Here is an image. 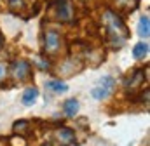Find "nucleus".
<instances>
[{
	"label": "nucleus",
	"mask_w": 150,
	"mask_h": 146,
	"mask_svg": "<svg viewBox=\"0 0 150 146\" xmlns=\"http://www.w3.org/2000/svg\"><path fill=\"white\" fill-rule=\"evenodd\" d=\"M9 143H11V146H26V141H25L23 136H18V138L14 136V138H11Z\"/></svg>",
	"instance_id": "4468645a"
},
{
	"label": "nucleus",
	"mask_w": 150,
	"mask_h": 146,
	"mask_svg": "<svg viewBox=\"0 0 150 146\" xmlns=\"http://www.w3.org/2000/svg\"><path fill=\"white\" fill-rule=\"evenodd\" d=\"M5 75H7V68H5L4 65H0V82L5 80Z\"/></svg>",
	"instance_id": "dca6fc26"
},
{
	"label": "nucleus",
	"mask_w": 150,
	"mask_h": 146,
	"mask_svg": "<svg viewBox=\"0 0 150 146\" xmlns=\"http://www.w3.org/2000/svg\"><path fill=\"white\" fill-rule=\"evenodd\" d=\"M138 35L142 38H149L150 35V21H149V16H143L138 23Z\"/></svg>",
	"instance_id": "9b49d317"
},
{
	"label": "nucleus",
	"mask_w": 150,
	"mask_h": 146,
	"mask_svg": "<svg viewBox=\"0 0 150 146\" xmlns=\"http://www.w3.org/2000/svg\"><path fill=\"white\" fill-rule=\"evenodd\" d=\"M12 129H14V132H16L18 136H23V138H25V136L28 134V131H30V122H28V120H18Z\"/></svg>",
	"instance_id": "f8f14e48"
},
{
	"label": "nucleus",
	"mask_w": 150,
	"mask_h": 146,
	"mask_svg": "<svg viewBox=\"0 0 150 146\" xmlns=\"http://www.w3.org/2000/svg\"><path fill=\"white\" fill-rule=\"evenodd\" d=\"M54 139L59 143L61 146H70L75 143V132L72 129H67V127H59L54 131Z\"/></svg>",
	"instance_id": "20e7f679"
},
{
	"label": "nucleus",
	"mask_w": 150,
	"mask_h": 146,
	"mask_svg": "<svg viewBox=\"0 0 150 146\" xmlns=\"http://www.w3.org/2000/svg\"><path fill=\"white\" fill-rule=\"evenodd\" d=\"M9 7L12 11H21L25 7V2L23 0H9Z\"/></svg>",
	"instance_id": "ddd939ff"
},
{
	"label": "nucleus",
	"mask_w": 150,
	"mask_h": 146,
	"mask_svg": "<svg viewBox=\"0 0 150 146\" xmlns=\"http://www.w3.org/2000/svg\"><path fill=\"white\" fill-rule=\"evenodd\" d=\"M105 23H107L108 36L112 38L115 49H119V47L126 42V38L129 36V30H127V26H126L124 21H122L119 16H115L113 12H107V14H105Z\"/></svg>",
	"instance_id": "f257e3e1"
},
{
	"label": "nucleus",
	"mask_w": 150,
	"mask_h": 146,
	"mask_svg": "<svg viewBox=\"0 0 150 146\" xmlns=\"http://www.w3.org/2000/svg\"><path fill=\"white\" fill-rule=\"evenodd\" d=\"M147 54H149V44L140 42V44H136V45L133 47V58H134V59H143Z\"/></svg>",
	"instance_id": "1a4fd4ad"
},
{
	"label": "nucleus",
	"mask_w": 150,
	"mask_h": 146,
	"mask_svg": "<svg viewBox=\"0 0 150 146\" xmlns=\"http://www.w3.org/2000/svg\"><path fill=\"white\" fill-rule=\"evenodd\" d=\"M142 82H143V70H136V72L129 77V80H127V84H126V85H127V91H129V92L138 91V89L142 87Z\"/></svg>",
	"instance_id": "423d86ee"
},
{
	"label": "nucleus",
	"mask_w": 150,
	"mask_h": 146,
	"mask_svg": "<svg viewBox=\"0 0 150 146\" xmlns=\"http://www.w3.org/2000/svg\"><path fill=\"white\" fill-rule=\"evenodd\" d=\"M35 65H37L40 70H49V63L44 58H35Z\"/></svg>",
	"instance_id": "2eb2a0df"
},
{
	"label": "nucleus",
	"mask_w": 150,
	"mask_h": 146,
	"mask_svg": "<svg viewBox=\"0 0 150 146\" xmlns=\"http://www.w3.org/2000/svg\"><path fill=\"white\" fill-rule=\"evenodd\" d=\"M56 18H58V21H70L72 19V5L68 4V0H58Z\"/></svg>",
	"instance_id": "39448f33"
},
{
	"label": "nucleus",
	"mask_w": 150,
	"mask_h": 146,
	"mask_svg": "<svg viewBox=\"0 0 150 146\" xmlns=\"http://www.w3.org/2000/svg\"><path fill=\"white\" fill-rule=\"evenodd\" d=\"M44 49L47 54H58L61 49V35L56 30H47L44 33Z\"/></svg>",
	"instance_id": "7ed1b4c3"
},
{
	"label": "nucleus",
	"mask_w": 150,
	"mask_h": 146,
	"mask_svg": "<svg viewBox=\"0 0 150 146\" xmlns=\"http://www.w3.org/2000/svg\"><path fill=\"white\" fill-rule=\"evenodd\" d=\"M44 146H51V145H44Z\"/></svg>",
	"instance_id": "a211bd4d"
},
{
	"label": "nucleus",
	"mask_w": 150,
	"mask_h": 146,
	"mask_svg": "<svg viewBox=\"0 0 150 146\" xmlns=\"http://www.w3.org/2000/svg\"><path fill=\"white\" fill-rule=\"evenodd\" d=\"M63 110H65V115H67L68 118H74L75 115L79 113V101H77V99H68V101L65 103Z\"/></svg>",
	"instance_id": "9d476101"
},
{
	"label": "nucleus",
	"mask_w": 150,
	"mask_h": 146,
	"mask_svg": "<svg viewBox=\"0 0 150 146\" xmlns=\"http://www.w3.org/2000/svg\"><path fill=\"white\" fill-rule=\"evenodd\" d=\"M11 75L18 82H25L32 77V65L25 59H18L11 65Z\"/></svg>",
	"instance_id": "f03ea898"
},
{
	"label": "nucleus",
	"mask_w": 150,
	"mask_h": 146,
	"mask_svg": "<svg viewBox=\"0 0 150 146\" xmlns=\"http://www.w3.org/2000/svg\"><path fill=\"white\" fill-rule=\"evenodd\" d=\"M2 44H4V38H2V33H0V49H2Z\"/></svg>",
	"instance_id": "f3484780"
},
{
	"label": "nucleus",
	"mask_w": 150,
	"mask_h": 146,
	"mask_svg": "<svg viewBox=\"0 0 150 146\" xmlns=\"http://www.w3.org/2000/svg\"><path fill=\"white\" fill-rule=\"evenodd\" d=\"M45 87L51 89V91L56 92V94H65V92H68V85H67L65 82H61V80H49V82H45Z\"/></svg>",
	"instance_id": "0eeeda50"
},
{
	"label": "nucleus",
	"mask_w": 150,
	"mask_h": 146,
	"mask_svg": "<svg viewBox=\"0 0 150 146\" xmlns=\"http://www.w3.org/2000/svg\"><path fill=\"white\" fill-rule=\"evenodd\" d=\"M37 98H38V89H35V87H28V89L25 91V94H23V105L32 106V105L37 101Z\"/></svg>",
	"instance_id": "6e6552de"
}]
</instances>
